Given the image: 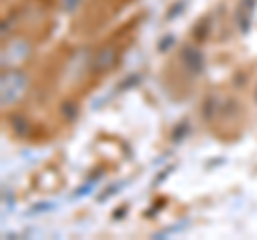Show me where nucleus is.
<instances>
[{"mask_svg": "<svg viewBox=\"0 0 257 240\" xmlns=\"http://www.w3.org/2000/svg\"><path fill=\"white\" fill-rule=\"evenodd\" d=\"M28 90V75L20 69H5L3 73V107L18 103Z\"/></svg>", "mask_w": 257, "mask_h": 240, "instance_id": "f257e3e1", "label": "nucleus"}, {"mask_svg": "<svg viewBox=\"0 0 257 240\" xmlns=\"http://www.w3.org/2000/svg\"><path fill=\"white\" fill-rule=\"evenodd\" d=\"M30 54H32V45L24 37H15L5 45V50H3V67L5 69L20 67L30 58Z\"/></svg>", "mask_w": 257, "mask_h": 240, "instance_id": "f03ea898", "label": "nucleus"}, {"mask_svg": "<svg viewBox=\"0 0 257 240\" xmlns=\"http://www.w3.org/2000/svg\"><path fill=\"white\" fill-rule=\"evenodd\" d=\"M116 65H118V50L114 45H103L92 56L90 71L96 75H103V73H107V71L114 69Z\"/></svg>", "mask_w": 257, "mask_h": 240, "instance_id": "7ed1b4c3", "label": "nucleus"}, {"mask_svg": "<svg viewBox=\"0 0 257 240\" xmlns=\"http://www.w3.org/2000/svg\"><path fill=\"white\" fill-rule=\"evenodd\" d=\"M180 62H182V67L187 69L189 73H193V75L202 73V69H204V56H202V52H199L197 47H191V45H182Z\"/></svg>", "mask_w": 257, "mask_h": 240, "instance_id": "20e7f679", "label": "nucleus"}, {"mask_svg": "<svg viewBox=\"0 0 257 240\" xmlns=\"http://www.w3.org/2000/svg\"><path fill=\"white\" fill-rule=\"evenodd\" d=\"M9 129L15 138H26L30 135V125L24 114H11L9 116Z\"/></svg>", "mask_w": 257, "mask_h": 240, "instance_id": "39448f33", "label": "nucleus"}, {"mask_svg": "<svg viewBox=\"0 0 257 240\" xmlns=\"http://www.w3.org/2000/svg\"><path fill=\"white\" fill-rule=\"evenodd\" d=\"M216 111H219V99H216L214 94H210V97H206L202 103V116H204V120H212Z\"/></svg>", "mask_w": 257, "mask_h": 240, "instance_id": "423d86ee", "label": "nucleus"}, {"mask_svg": "<svg viewBox=\"0 0 257 240\" xmlns=\"http://www.w3.org/2000/svg\"><path fill=\"white\" fill-rule=\"evenodd\" d=\"M60 114H62V118L64 120H75L77 116H79V107H77V103L73 101V99H67V101H62L60 103Z\"/></svg>", "mask_w": 257, "mask_h": 240, "instance_id": "0eeeda50", "label": "nucleus"}, {"mask_svg": "<svg viewBox=\"0 0 257 240\" xmlns=\"http://www.w3.org/2000/svg\"><path fill=\"white\" fill-rule=\"evenodd\" d=\"M77 3H79V0H62V5H64V9H75V7H77Z\"/></svg>", "mask_w": 257, "mask_h": 240, "instance_id": "6e6552de", "label": "nucleus"}, {"mask_svg": "<svg viewBox=\"0 0 257 240\" xmlns=\"http://www.w3.org/2000/svg\"><path fill=\"white\" fill-rule=\"evenodd\" d=\"M255 99H257V90H255Z\"/></svg>", "mask_w": 257, "mask_h": 240, "instance_id": "1a4fd4ad", "label": "nucleus"}]
</instances>
